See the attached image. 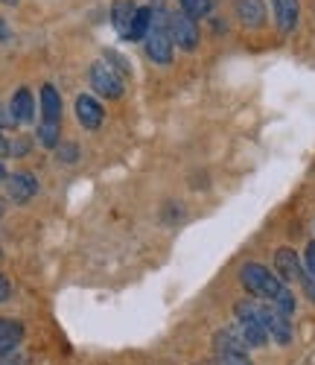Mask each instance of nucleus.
I'll return each mask as SVG.
<instances>
[{"instance_id": "obj_16", "label": "nucleus", "mask_w": 315, "mask_h": 365, "mask_svg": "<svg viewBox=\"0 0 315 365\" xmlns=\"http://www.w3.org/2000/svg\"><path fill=\"white\" fill-rule=\"evenodd\" d=\"M178 6H181L184 15H190L193 21H199V18H205L210 12V0H178Z\"/></svg>"}, {"instance_id": "obj_21", "label": "nucleus", "mask_w": 315, "mask_h": 365, "mask_svg": "<svg viewBox=\"0 0 315 365\" xmlns=\"http://www.w3.org/2000/svg\"><path fill=\"white\" fill-rule=\"evenodd\" d=\"M6 126H15V117H12V111L0 106V129H6Z\"/></svg>"}, {"instance_id": "obj_19", "label": "nucleus", "mask_w": 315, "mask_h": 365, "mask_svg": "<svg viewBox=\"0 0 315 365\" xmlns=\"http://www.w3.org/2000/svg\"><path fill=\"white\" fill-rule=\"evenodd\" d=\"M219 365H251V359L245 356V351H228L219 354Z\"/></svg>"}, {"instance_id": "obj_9", "label": "nucleus", "mask_w": 315, "mask_h": 365, "mask_svg": "<svg viewBox=\"0 0 315 365\" xmlns=\"http://www.w3.org/2000/svg\"><path fill=\"white\" fill-rule=\"evenodd\" d=\"M135 12H138V6L132 4V0H117V4L111 6V24H114V29H117L120 38H129V36H132Z\"/></svg>"}, {"instance_id": "obj_17", "label": "nucleus", "mask_w": 315, "mask_h": 365, "mask_svg": "<svg viewBox=\"0 0 315 365\" xmlns=\"http://www.w3.org/2000/svg\"><path fill=\"white\" fill-rule=\"evenodd\" d=\"M58 132H61V123H47V120H41V126H38L41 146H47V149L58 146Z\"/></svg>"}, {"instance_id": "obj_1", "label": "nucleus", "mask_w": 315, "mask_h": 365, "mask_svg": "<svg viewBox=\"0 0 315 365\" xmlns=\"http://www.w3.org/2000/svg\"><path fill=\"white\" fill-rule=\"evenodd\" d=\"M239 281L242 287L251 292V295H257L263 301H277L283 292H286V287H283V281L274 275V272H269L263 263H245L242 272H239Z\"/></svg>"}, {"instance_id": "obj_4", "label": "nucleus", "mask_w": 315, "mask_h": 365, "mask_svg": "<svg viewBox=\"0 0 315 365\" xmlns=\"http://www.w3.org/2000/svg\"><path fill=\"white\" fill-rule=\"evenodd\" d=\"M88 76H91V88L97 91L100 97L117 100V97L123 94V76L117 73L114 65H108V62H93Z\"/></svg>"}, {"instance_id": "obj_10", "label": "nucleus", "mask_w": 315, "mask_h": 365, "mask_svg": "<svg viewBox=\"0 0 315 365\" xmlns=\"http://www.w3.org/2000/svg\"><path fill=\"white\" fill-rule=\"evenodd\" d=\"M24 339V324L15 319H0V356H9Z\"/></svg>"}, {"instance_id": "obj_13", "label": "nucleus", "mask_w": 315, "mask_h": 365, "mask_svg": "<svg viewBox=\"0 0 315 365\" xmlns=\"http://www.w3.org/2000/svg\"><path fill=\"white\" fill-rule=\"evenodd\" d=\"M237 15L251 29H257V26L266 24V6H263V0H237Z\"/></svg>"}, {"instance_id": "obj_27", "label": "nucleus", "mask_w": 315, "mask_h": 365, "mask_svg": "<svg viewBox=\"0 0 315 365\" xmlns=\"http://www.w3.org/2000/svg\"><path fill=\"white\" fill-rule=\"evenodd\" d=\"M0 214H4V207H0Z\"/></svg>"}, {"instance_id": "obj_2", "label": "nucleus", "mask_w": 315, "mask_h": 365, "mask_svg": "<svg viewBox=\"0 0 315 365\" xmlns=\"http://www.w3.org/2000/svg\"><path fill=\"white\" fill-rule=\"evenodd\" d=\"M143 44H146V56L155 65L172 62V38H170V29H167V18L158 6H152V26H149V36Z\"/></svg>"}, {"instance_id": "obj_3", "label": "nucleus", "mask_w": 315, "mask_h": 365, "mask_svg": "<svg viewBox=\"0 0 315 365\" xmlns=\"http://www.w3.org/2000/svg\"><path fill=\"white\" fill-rule=\"evenodd\" d=\"M257 319H260V324L266 327V333H269L274 342H280V345H289L292 342V322H289V316L283 313V310H277L272 301L269 304H260L257 301Z\"/></svg>"}, {"instance_id": "obj_5", "label": "nucleus", "mask_w": 315, "mask_h": 365, "mask_svg": "<svg viewBox=\"0 0 315 365\" xmlns=\"http://www.w3.org/2000/svg\"><path fill=\"white\" fill-rule=\"evenodd\" d=\"M167 29H170L172 44H178L181 50H196L199 47V26H196V21L190 15L172 12L167 18Z\"/></svg>"}, {"instance_id": "obj_25", "label": "nucleus", "mask_w": 315, "mask_h": 365, "mask_svg": "<svg viewBox=\"0 0 315 365\" xmlns=\"http://www.w3.org/2000/svg\"><path fill=\"white\" fill-rule=\"evenodd\" d=\"M4 178H9V175H6V170H4V164H0V181H4Z\"/></svg>"}, {"instance_id": "obj_6", "label": "nucleus", "mask_w": 315, "mask_h": 365, "mask_svg": "<svg viewBox=\"0 0 315 365\" xmlns=\"http://www.w3.org/2000/svg\"><path fill=\"white\" fill-rule=\"evenodd\" d=\"M76 117H79V123L93 132V129H100L103 126V120H105V108L100 106L97 97H91V94H79L76 97Z\"/></svg>"}, {"instance_id": "obj_15", "label": "nucleus", "mask_w": 315, "mask_h": 365, "mask_svg": "<svg viewBox=\"0 0 315 365\" xmlns=\"http://www.w3.org/2000/svg\"><path fill=\"white\" fill-rule=\"evenodd\" d=\"M149 26H152V6H138L135 21H132V36H129V41H146Z\"/></svg>"}, {"instance_id": "obj_8", "label": "nucleus", "mask_w": 315, "mask_h": 365, "mask_svg": "<svg viewBox=\"0 0 315 365\" xmlns=\"http://www.w3.org/2000/svg\"><path fill=\"white\" fill-rule=\"evenodd\" d=\"M274 272H277L280 281H301L304 266H301V260H298V255L292 249H280L274 255Z\"/></svg>"}, {"instance_id": "obj_23", "label": "nucleus", "mask_w": 315, "mask_h": 365, "mask_svg": "<svg viewBox=\"0 0 315 365\" xmlns=\"http://www.w3.org/2000/svg\"><path fill=\"white\" fill-rule=\"evenodd\" d=\"M9 38H12V29L4 21H0V41H9Z\"/></svg>"}, {"instance_id": "obj_18", "label": "nucleus", "mask_w": 315, "mask_h": 365, "mask_svg": "<svg viewBox=\"0 0 315 365\" xmlns=\"http://www.w3.org/2000/svg\"><path fill=\"white\" fill-rule=\"evenodd\" d=\"M58 161H65V164H76L79 161V146L76 143H58Z\"/></svg>"}, {"instance_id": "obj_26", "label": "nucleus", "mask_w": 315, "mask_h": 365, "mask_svg": "<svg viewBox=\"0 0 315 365\" xmlns=\"http://www.w3.org/2000/svg\"><path fill=\"white\" fill-rule=\"evenodd\" d=\"M6 4H15V0H6Z\"/></svg>"}, {"instance_id": "obj_14", "label": "nucleus", "mask_w": 315, "mask_h": 365, "mask_svg": "<svg viewBox=\"0 0 315 365\" xmlns=\"http://www.w3.org/2000/svg\"><path fill=\"white\" fill-rule=\"evenodd\" d=\"M41 120L47 123H61V97L56 85H41Z\"/></svg>"}, {"instance_id": "obj_20", "label": "nucleus", "mask_w": 315, "mask_h": 365, "mask_svg": "<svg viewBox=\"0 0 315 365\" xmlns=\"http://www.w3.org/2000/svg\"><path fill=\"white\" fill-rule=\"evenodd\" d=\"M301 284H304V289H306V295L315 301V278L309 275V272H304V275H301Z\"/></svg>"}, {"instance_id": "obj_11", "label": "nucleus", "mask_w": 315, "mask_h": 365, "mask_svg": "<svg viewBox=\"0 0 315 365\" xmlns=\"http://www.w3.org/2000/svg\"><path fill=\"white\" fill-rule=\"evenodd\" d=\"M12 117L15 123H33L36 120V100L29 94V88H18L12 97Z\"/></svg>"}, {"instance_id": "obj_24", "label": "nucleus", "mask_w": 315, "mask_h": 365, "mask_svg": "<svg viewBox=\"0 0 315 365\" xmlns=\"http://www.w3.org/2000/svg\"><path fill=\"white\" fill-rule=\"evenodd\" d=\"M9 152H12V146L6 143V138H4V135H0V158H6Z\"/></svg>"}, {"instance_id": "obj_22", "label": "nucleus", "mask_w": 315, "mask_h": 365, "mask_svg": "<svg viewBox=\"0 0 315 365\" xmlns=\"http://www.w3.org/2000/svg\"><path fill=\"white\" fill-rule=\"evenodd\" d=\"M9 295H12V287H9V281H6V278H0V304H4Z\"/></svg>"}, {"instance_id": "obj_7", "label": "nucleus", "mask_w": 315, "mask_h": 365, "mask_svg": "<svg viewBox=\"0 0 315 365\" xmlns=\"http://www.w3.org/2000/svg\"><path fill=\"white\" fill-rule=\"evenodd\" d=\"M6 190H9V196L15 199V202H29L36 193H38V181H36V175L33 173H15V175H9V181H6Z\"/></svg>"}, {"instance_id": "obj_12", "label": "nucleus", "mask_w": 315, "mask_h": 365, "mask_svg": "<svg viewBox=\"0 0 315 365\" xmlns=\"http://www.w3.org/2000/svg\"><path fill=\"white\" fill-rule=\"evenodd\" d=\"M274 4V18H277V26L283 33H292L298 26V15H301V6L298 0H272Z\"/></svg>"}]
</instances>
